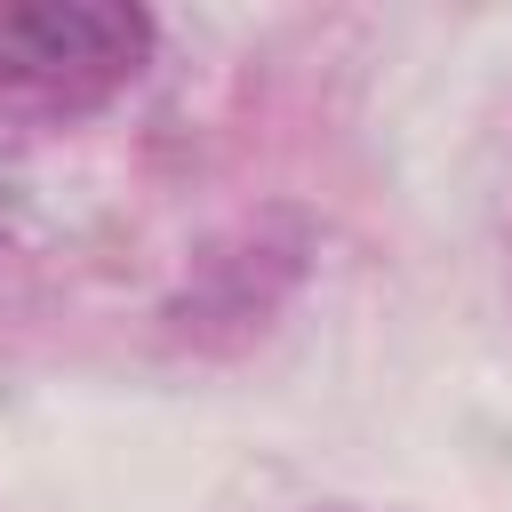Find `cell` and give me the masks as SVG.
Returning a JSON list of instances; mask_svg holds the SVG:
<instances>
[{
    "label": "cell",
    "instance_id": "cell-1",
    "mask_svg": "<svg viewBox=\"0 0 512 512\" xmlns=\"http://www.w3.org/2000/svg\"><path fill=\"white\" fill-rule=\"evenodd\" d=\"M152 56V16L120 0H0V96L104 104Z\"/></svg>",
    "mask_w": 512,
    "mask_h": 512
}]
</instances>
